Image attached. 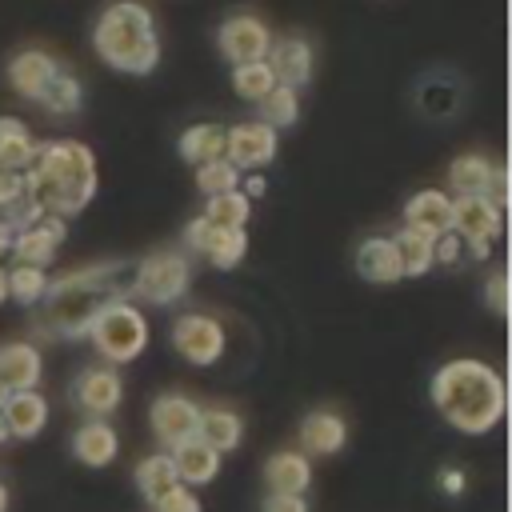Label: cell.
Segmentation results:
<instances>
[{
  "label": "cell",
  "mask_w": 512,
  "mask_h": 512,
  "mask_svg": "<svg viewBox=\"0 0 512 512\" xmlns=\"http://www.w3.org/2000/svg\"><path fill=\"white\" fill-rule=\"evenodd\" d=\"M260 512H308V504L300 492H268Z\"/></svg>",
  "instance_id": "cell-40"
},
{
  "label": "cell",
  "mask_w": 512,
  "mask_h": 512,
  "mask_svg": "<svg viewBox=\"0 0 512 512\" xmlns=\"http://www.w3.org/2000/svg\"><path fill=\"white\" fill-rule=\"evenodd\" d=\"M72 400H76L80 412H88V420H104L108 412L120 408L124 384H120L116 368H84L72 380Z\"/></svg>",
  "instance_id": "cell-12"
},
{
  "label": "cell",
  "mask_w": 512,
  "mask_h": 512,
  "mask_svg": "<svg viewBox=\"0 0 512 512\" xmlns=\"http://www.w3.org/2000/svg\"><path fill=\"white\" fill-rule=\"evenodd\" d=\"M24 196V172L20 168H0V208Z\"/></svg>",
  "instance_id": "cell-41"
},
{
  "label": "cell",
  "mask_w": 512,
  "mask_h": 512,
  "mask_svg": "<svg viewBox=\"0 0 512 512\" xmlns=\"http://www.w3.org/2000/svg\"><path fill=\"white\" fill-rule=\"evenodd\" d=\"M64 236H68L64 216L44 212L36 224H28V228H20V232H16V240H12V248H8V252L16 256V264L48 268V264L56 260V248L64 244Z\"/></svg>",
  "instance_id": "cell-11"
},
{
  "label": "cell",
  "mask_w": 512,
  "mask_h": 512,
  "mask_svg": "<svg viewBox=\"0 0 512 512\" xmlns=\"http://www.w3.org/2000/svg\"><path fill=\"white\" fill-rule=\"evenodd\" d=\"M0 380L8 384V392L20 388H36L40 384V352L28 340H12L0 348Z\"/></svg>",
  "instance_id": "cell-23"
},
{
  "label": "cell",
  "mask_w": 512,
  "mask_h": 512,
  "mask_svg": "<svg viewBox=\"0 0 512 512\" xmlns=\"http://www.w3.org/2000/svg\"><path fill=\"white\" fill-rule=\"evenodd\" d=\"M88 340L96 344V352L112 364H128L148 348V320L136 304L128 300H108L92 324H88Z\"/></svg>",
  "instance_id": "cell-5"
},
{
  "label": "cell",
  "mask_w": 512,
  "mask_h": 512,
  "mask_svg": "<svg viewBox=\"0 0 512 512\" xmlns=\"http://www.w3.org/2000/svg\"><path fill=\"white\" fill-rule=\"evenodd\" d=\"M156 512H200V500L192 496L188 484H176L172 492H164V496L156 500Z\"/></svg>",
  "instance_id": "cell-38"
},
{
  "label": "cell",
  "mask_w": 512,
  "mask_h": 512,
  "mask_svg": "<svg viewBox=\"0 0 512 512\" xmlns=\"http://www.w3.org/2000/svg\"><path fill=\"white\" fill-rule=\"evenodd\" d=\"M260 120L268 124V128H292L296 120H300V96H296V88H288V84H272L260 100Z\"/></svg>",
  "instance_id": "cell-29"
},
{
  "label": "cell",
  "mask_w": 512,
  "mask_h": 512,
  "mask_svg": "<svg viewBox=\"0 0 512 512\" xmlns=\"http://www.w3.org/2000/svg\"><path fill=\"white\" fill-rule=\"evenodd\" d=\"M504 228V212L484 196H452V232L460 240H496Z\"/></svg>",
  "instance_id": "cell-14"
},
{
  "label": "cell",
  "mask_w": 512,
  "mask_h": 512,
  "mask_svg": "<svg viewBox=\"0 0 512 512\" xmlns=\"http://www.w3.org/2000/svg\"><path fill=\"white\" fill-rule=\"evenodd\" d=\"M180 480H176V468H172V456H148L136 464V488L148 504H156L164 492H172Z\"/></svg>",
  "instance_id": "cell-30"
},
{
  "label": "cell",
  "mask_w": 512,
  "mask_h": 512,
  "mask_svg": "<svg viewBox=\"0 0 512 512\" xmlns=\"http://www.w3.org/2000/svg\"><path fill=\"white\" fill-rule=\"evenodd\" d=\"M0 416H4L8 436H16V440H32V436H40L44 424H48V400H44L36 388L8 392L4 404H0Z\"/></svg>",
  "instance_id": "cell-16"
},
{
  "label": "cell",
  "mask_w": 512,
  "mask_h": 512,
  "mask_svg": "<svg viewBox=\"0 0 512 512\" xmlns=\"http://www.w3.org/2000/svg\"><path fill=\"white\" fill-rule=\"evenodd\" d=\"M484 200H492V204L504 212V204H508V172H504V168L492 172V180H488V188H484Z\"/></svg>",
  "instance_id": "cell-42"
},
{
  "label": "cell",
  "mask_w": 512,
  "mask_h": 512,
  "mask_svg": "<svg viewBox=\"0 0 512 512\" xmlns=\"http://www.w3.org/2000/svg\"><path fill=\"white\" fill-rule=\"evenodd\" d=\"M492 172H496V164H492V160H484L480 152H464V156H456V160H452V168H448L452 196H484V188H488Z\"/></svg>",
  "instance_id": "cell-26"
},
{
  "label": "cell",
  "mask_w": 512,
  "mask_h": 512,
  "mask_svg": "<svg viewBox=\"0 0 512 512\" xmlns=\"http://www.w3.org/2000/svg\"><path fill=\"white\" fill-rule=\"evenodd\" d=\"M264 188H268V184H264V176H256V172H252V176L244 180V188H240V192H244L248 200H256V196H264Z\"/></svg>",
  "instance_id": "cell-44"
},
{
  "label": "cell",
  "mask_w": 512,
  "mask_h": 512,
  "mask_svg": "<svg viewBox=\"0 0 512 512\" xmlns=\"http://www.w3.org/2000/svg\"><path fill=\"white\" fill-rule=\"evenodd\" d=\"M128 284H132V276L124 272V264H88V268L64 272L60 280H48V292L40 300L44 304L40 328L48 336L80 340V336H88L92 316L108 300H120L128 292Z\"/></svg>",
  "instance_id": "cell-3"
},
{
  "label": "cell",
  "mask_w": 512,
  "mask_h": 512,
  "mask_svg": "<svg viewBox=\"0 0 512 512\" xmlns=\"http://www.w3.org/2000/svg\"><path fill=\"white\" fill-rule=\"evenodd\" d=\"M0 512H8V488L0 484Z\"/></svg>",
  "instance_id": "cell-47"
},
{
  "label": "cell",
  "mask_w": 512,
  "mask_h": 512,
  "mask_svg": "<svg viewBox=\"0 0 512 512\" xmlns=\"http://www.w3.org/2000/svg\"><path fill=\"white\" fill-rule=\"evenodd\" d=\"M192 284V264L180 252H152L136 264L128 292L148 304H176Z\"/></svg>",
  "instance_id": "cell-6"
},
{
  "label": "cell",
  "mask_w": 512,
  "mask_h": 512,
  "mask_svg": "<svg viewBox=\"0 0 512 512\" xmlns=\"http://www.w3.org/2000/svg\"><path fill=\"white\" fill-rule=\"evenodd\" d=\"M36 104H44L52 116H72V112H80V104H84V88H80V80L72 76V72H56L48 84H44V92L36 96Z\"/></svg>",
  "instance_id": "cell-28"
},
{
  "label": "cell",
  "mask_w": 512,
  "mask_h": 512,
  "mask_svg": "<svg viewBox=\"0 0 512 512\" xmlns=\"http://www.w3.org/2000/svg\"><path fill=\"white\" fill-rule=\"evenodd\" d=\"M56 72H60V64H56L48 52H40V48H24V52H16V56L8 60V84H12L24 100H36V96L44 92V84H48Z\"/></svg>",
  "instance_id": "cell-19"
},
{
  "label": "cell",
  "mask_w": 512,
  "mask_h": 512,
  "mask_svg": "<svg viewBox=\"0 0 512 512\" xmlns=\"http://www.w3.org/2000/svg\"><path fill=\"white\" fill-rule=\"evenodd\" d=\"M180 156L188 164H204V160H216L224 156V128L220 124H192L180 132Z\"/></svg>",
  "instance_id": "cell-27"
},
{
  "label": "cell",
  "mask_w": 512,
  "mask_h": 512,
  "mask_svg": "<svg viewBox=\"0 0 512 512\" xmlns=\"http://www.w3.org/2000/svg\"><path fill=\"white\" fill-rule=\"evenodd\" d=\"M216 44H220L224 60H232V64H248V60H264V56H268V48H272V32H268V24L256 20V16H232V20L220 24Z\"/></svg>",
  "instance_id": "cell-10"
},
{
  "label": "cell",
  "mask_w": 512,
  "mask_h": 512,
  "mask_svg": "<svg viewBox=\"0 0 512 512\" xmlns=\"http://www.w3.org/2000/svg\"><path fill=\"white\" fill-rule=\"evenodd\" d=\"M436 484H440V492H448V496H460V492L468 488V476H464L460 468H440Z\"/></svg>",
  "instance_id": "cell-43"
},
{
  "label": "cell",
  "mask_w": 512,
  "mask_h": 512,
  "mask_svg": "<svg viewBox=\"0 0 512 512\" xmlns=\"http://www.w3.org/2000/svg\"><path fill=\"white\" fill-rule=\"evenodd\" d=\"M276 84V76H272V68H268V60H248V64H232V88H236V96L240 100H260L268 88Z\"/></svg>",
  "instance_id": "cell-34"
},
{
  "label": "cell",
  "mask_w": 512,
  "mask_h": 512,
  "mask_svg": "<svg viewBox=\"0 0 512 512\" xmlns=\"http://www.w3.org/2000/svg\"><path fill=\"white\" fill-rule=\"evenodd\" d=\"M72 456H76L80 464H88V468H108V464L120 456V436H116V428L104 424V420L80 424L76 436H72Z\"/></svg>",
  "instance_id": "cell-21"
},
{
  "label": "cell",
  "mask_w": 512,
  "mask_h": 512,
  "mask_svg": "<svg viewBox=\"0 0 512 512\" xmlns=\"http://www.w3.org/2000/svg\"><path fill=\"white\" fill-rule=\"evenodd\" d=\"M404 228H416L424 236H440V232H452V200L448 192L440 188H420L416 196H408L404 204Z\"/></svg>",
  "instance_id": "cell-17"
},
{
  "label": "cell",
  "mask_w": 512,
  "mask_h": 512,
  "mask_svg": "<svg viewBox=\"0 0 512 512\" xmlns=\"http://www.w3.org/2000/svg\"><path fill=\"white\" fill-rule=\"evenodd\" d=\"M392 240H396L404 276H424V272L432 268V236H424V232H416V228H400Z\"/></svg>",
  "instance_id": "cell-32"
},
{
  "label": "cell",
  "mask_w": 512,
  "mask_h": 512,
  "mask_svg": "<svg viewBox=\"0 0 512 512\" xmlns=\"http://www.w3.org/2000/svg\"><path fill=\"white\" fill-rule=\"evenodd\" d=\"M484 304H488L496 316H504V312H508V276H504L500 268L484 280Z\"/></svg>",
  "instance_id": "cell-39"
},
{
  "label": "cell",
  "mask_w": 512,
  "mask_h": 512,
  "mask_svg": "<svg viewBox=\"0 0 512 512\" xmlns=\"http://www.w3.org/2000/svg\"><path fill=\"white\" fill-rule=\"evenodd\" d=\"M32 148H36V140H32L28 124L16 116H0V168H24Z\"/></svg>",
  "instance_id": "cell-31"
},
{
  "label": "cell",
  "mask_w": 512,
  "mask_h": 512,
  "mask_svg": "<svg viewBox=\"0 0 512 512\" xmlns=\"http://www.w3.org/2000/svg\"><path fill=\"white\" fill-rule=\"evenodd\" d=\"M48 292V272L44 268H32V264H16L8 272V300H20V304H40Z\"/></svg>",
  "instance_id": "cell-35"
},
{
  "label": "cell",
  "mask_w": 512,
  "mask_h": 512,
  "mask_svg": "<svg viewBox=\"0 0 512 512\" xmlns=\"http://www.w3.org/2000/svg\"><path fill=\"white\" fill-rule=\"evenodd\" d=\"M8 300V268H0V304Z\"/></svg>",
  "instance_id": "cell-46"
},
{
  "label": "cell",
  "mask_w": 512,
  "mask_h": 512,
  "mask_svg": "<svg viewBox=\"0 0 512 512\" xmlns=\"http://www.w3.org/2000/svg\"><path fill=\"white\" fill-rule=\"evenodd\" d=\"M92 44L100 60L128 76H148L160 64V36L156 20L140 0H116L100 12Z\"/></svg>",
  "instance_id": "cell-4"
},
{
  "label": "cell",
  "mask_w": 512,
  "mask_h": 512,
  "mask_svg": "<svg viewBox=\"0 0 512 512\" xmlns=\"http://www.w3.org/2000/svg\"><path fill=\"white\" fill-rule=\"evenodd\" d=\"M24 172V196L52 216H76L96 196V156L80 140L36 144Z\"/></svg>",
  "instance_id": "cell-1"
},
{
  "label": "cell",
  "mask_w": 512,
  "mask_h": 512,
  "mask_svg": "<svg viewBox=\"0 0 512 512\" xmlns=\"http://www.w3.org/2000/svg\"><path fill=\"white\" fill-rule=\"evenodd\" d=\"M264 484L268 492H300L312 484V460L304 452H276L264 464Z\"/></svg>",
  "instance_id": "cell-24"
},
{
  "label": "cell",
  "mask_w": 512,
  "mask_h": 512,
  "mask_svg": "<svg viewBox=\"0 0 512 512\" xmlns=\"http://www.w3.org/2000/svg\"><path fill=\"white\" fill-rule=\"evenodd\" d=\"M172 468H176V480L180 484H208V480H216V472H220V452H212L204 440H184V444H176L172 448Z\"/></svg>",
  "instance_id": "cell-22"
},
{
  "label": "cell",
  "mask_w": 512,
  "mask_h": 512,
  "mask_svg": "<svg viewBox=\"0 0 512 512\" xmlns=\"http://www.w3.org/2000/svg\"><path fill=\"white\" fill-rule=\"evenodd\" d=\"M436 412L468 436H484L504 416V380L484 360H448L432 376Z\"/></svg>",
  "instance_id": "cell-2"
},
{
  "label": "cell",
  "mask_w": 512,
  "mask_h": 512,
  "mask_svg": "<svg viewBox=\"0 0 512 512\" xmlns=\"http://www.w3.org/2000/svg\"><path fill=\"white\" fill-rule=\"evenodd\" d=\"M196 188H200L204 196L232 192V188H240V168H236V164H228L224 156L204 160V164H196Z\"/></svg>",
  "instance_id": "cell-36"
},
{
  "label": "cell",
  "mask_w": 512,
  "mask_h": 512,
  "mask_svg": "<svg viewBox=\"0 0 512 512\" xmlns=\"http://www.w3.org/2000/svg\"><path fill=\"white\" fill-rule=\"evenodd\" d=\"M276 144H280V136H276V128H268L264 120H240V124L224 128V160L236 164L240 172H244V168H264V164H272Z\"/></svg>",
  "instance_id": "cell-8"
},
{
  "label": "cell",
  "mask_w": 512,
  "mask_h": 512,
  "mask_svg": "<svg viewBox=\"0 0 512 512\" xmlns=\"http://www.w3.org/2000/svg\"><path fill=\"white\" fill-rule=\"evenodd\" d=\"M460 256H464V240H460L456 232H440V236L432 240V264H448V268H456Z\"/></svg>",
  "instance_id": "cell-37"
},
{
  "label": "cell",
  "mask_w": 512,
  "mask_h": 512,
  "mask_svg": "<svg viewBox=\"0 0 512 512\" xmlns=\"http://www.w3.org/2000/svg\"><path fill=\"white\" fill-rule=\"evenodd\" d=\"M356 272L364 280H372V284H396V280H404L396 240L392 236H368L356 248Z\"/></svg>",
  "instance_id": "cell-20"
},
{
  "label": "cell",
  "mask_w": 512,
  "mask_h": 512,
  "mask_svg": "<svg viewBox=\"0 0 512 512\" xmlns=\"http://www.w3.org/2000/svg\"><path fill=\"white\" fill-rule=\"evenodd\" d=\"M172 348L188 360V364H216L224 356V324L208 312H184L172 324Z\"/></svg>",
  "instance_id": "cell-7"
},
{
  "label": "cell",
  "mask_w": 512,
  "mask_h": 512,
  "mask_svg": "<svg viewBox=\"0 0 512 512\" xmlns=\"http://www.w3.org/2000/svg\"><path fill=\"white\" fill-rule=\"evenodd\" d=\"M184 240H188V248L204 252L216 268H236V264L244 260V252H248V232H244V228H220V224H212L208 216L188 220Z\"/></svg>",
  "instance_id": "cell-9"
},
{
  "label": "cell",
  "mask_w": 512,
  "mask_h": 512,
  "mask_svg": "<svg viewBox=\"0 0 512 512\" xmlns=\"http://www.w3.org/2000/svg\"><path fill=\"white\" fill-rule=\"evenodd\" d=\"M268 68H272V76H276V84H288V88H304L308 80H312V64H316V56H312V44L304 40V36H284V40H272V48H268Z\"/></svg>",
  "instance_id": "cell-15"
},
{
  "label": "cell",
  "mask_w": 512,
  "mask_h": 512,
  "mask_svg": "<svg viewBox=\"0 0 512 512\" xmlns=\"http://www.w3.org/2000/svg\"><path fill=\"white\" fill-rule=\"evenodd\" d=\"M12 240H16V228H12V224H8V216L0 212V256L12 248Z\"/></svg>",
  "instance_id": "cell-45"
},
{
  "label": "cell",
  "mask_w": 512,
  "mask_h": 512,
  "mask_svg": "<svg viewBox=\"0 0 512 512\" xmlns=\"http://www.w3.org/2000/svg\"><path fill=\"white\" fill-rule=\"evenodd\" d=\"M204 216H208L212 224H220V228H244L248 216H252V200H248L240 188H232V192H216V196H208Z\"/></svg>",
  "instance_id": "cell-33"
},
{
  "label": "cell",
  "mask_w": 512,
  "mask_h": 512,
  "mask_svg": "<svg viewBox=\"0 0 512 512\" xmlns=\"http://www.w3.org/2000/svg\"><path fill=\"white\" fill-rule=\"evenodd\" d=\"M244 436V424L236 412L228 408H200V424H196V440H204L212 452H232Z\"/></svg>",
  "instance_id": "cell-25"
},
{
  "label": "cell",
  "mask_w": 512,
  "mask_h": 512,
  "mask_svg": "<svg viewBox=\"0 0 512 512\" xmlns=\"http://www.w3.org/2000/svg\"><path fill=\"white\" fill-rule=\"evenodd\" d=\"M344 444H348L344 416H336L328 408H316V412H308L300 420V448H304V456H336Z\"/></svg>",
  "instance_id": "cell-18"
},
{
  "label": "cell",
  "mask_w": 512,
  "mask_h": 512,
  "mask_svg": "<svg viewBox=\"0 0 512 512\" xmlns=\"http://www.w3.org/2000/svg\"><path fill=\"white\" fill-rule=\"evenodd\" d=\"M148 420H152L156 440H160V444H168V448H176V444H184V440H192V436H196L200 408H196L188 396H160V400H152Z\"/></svg>",
  "instance_id": "cell-13"
},
{
  "label": "cell",
  "mask_w": 512,
  "mask_h": 512,
  "mask_svg": "<svg viewBox=\"0 0 512 512\" xmlns=\"http://www.w3.org/2000/svg\"><path fill=\"white\" fill-rule=\"evenodd\" d=\"M4 396H8V384H4V380H0V404H4Z\"/></svg>",
  "instance_id": "cell-49"
},
{
  "label": "cell",
  "mask_w": 512,
  "mask_h": 512,
  "mask_svg": "<svg viewBox=\"0 0 512 512\" xmlns=\"http://www.w3.org/2000/svg\"><path fill=\"white\" fill-rule=\"evenodd\" d=\"M8 440V428H4V416H0V444Z\"/></svg>",
  "instance_id": "cell-48"
}]
</instances>
